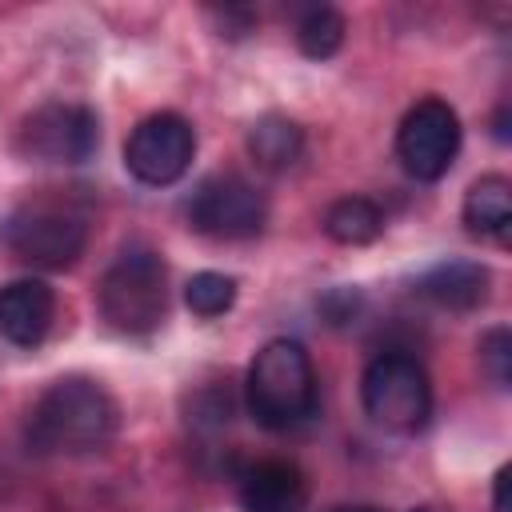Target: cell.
Here are the masks:
<instances>
[{
  "instance_id": "obj_16",
  "label": "cell",
  "mask_w": 512,
  "mask_h": 512,
  "mask_svg": "<svg viewBox=\"0 0 512 512\" xmlns=\"http://www.w3.org/2000/svg\"><path fill=\"white\" fill-rule=\"evenodd\" d=\"M344 32H348L344 16H340L336 8H328V4H316V8H308V12L296 20V44H300V52H304L308 60H328V56H336L340 44H344Z\"/></svg>"
},
{
  "instance_id": "obj_18",
  "label": "cell",
  "mask_w": 512,
  "mask_h": 512,
  "mask_svg": "<svg viewBox=\"0 0 512 512\" xmlns=\"http://www.w3.org/2000/svg\"><path fill=\"white\" fill-rule=\"evenodd\" d=\"M480 368L496 388H508V380H512V332L504 324H496L480 336Z\"/></svg>"
},
{
  "instance_id": "obj_20",
  "label": "cell",
  "mask_w": 512,
  "mask_h": 512,
  "mask_svg": "<svg viewBox=\"0 0 512 512\" xmlns=\"http://www.w3.org/2000/svg\"><path fill=\"white\" fill-rule=\"evenodd\" d=\"M208 16L220 24V36H248L252 32V24H256V16H252V8H208Z\"/></svg>"
},
{
  "instance_id": "obj_22",
  "label": "cell",
  "mask_w": 512,
  "mask_h": 512,
  "mask_svg": "<svg viewBox=\"0 0 512 512\" xmlns=\"http://www.w3.org/2000/svg\"><path fill=\"white\" fill-rule=\"evenodd\" d=\"M492 132H496V140H508V104H500V112L492 120Z\"/></svg>"
},
{
  "instance_id": "obj_12",
  "label": "cell",
  "mask_w": 512,
  "mask_h": 512,
  "mask_svg": "<svg viewBox=\"0 0 512 512\" xmlns=\"http://www.w3.org/2000/svg\"><path fill=\"white\" fill-rule=\"evenodd\" d=\"M492 272L480 260H440L416 280V296L448 312H472L488 300Z\"/></svg>"
},
{
  "instance_id": "obj_8",
  "label": "cell",
  "mask_w": 512,
  "mask_h": 512,
  "mask_svg": "<svg viewBox=\"0 0 512 512\" xmlns=\"http://www.w3.org/2000/svg\"><path fill=\"white\" fill-rule=\"evenodd\" d=\"M460 152V116L452 104L428 96L416 100L396 128V156L408 176L440 180Z\"/></svg>"
},
{
  "instance_id": "obj_11",
  "label": "cell",
  "mask_w": 512,
  "mask_h": 512,
  "mask_svg": "<svg viewBox=\"0 0 512 512\" xmlns=\"http://www.w3.org/2000/svg\"><path fill=\"white\" fill-rule=\"evenodd\" d=\"M240 512H304L308 480L292 460H256L240 472Z\"/></svg>"
},
{
  "instance_id": "obj_10",
  "label": "cell",
  "mask_w": 512,
  "mask_h": 512,
  "mask_svg": "<svg viewBox=\"0 0 512 512\" xmlns=\"http://www.w3.org/2000/svg\"><path fill=\"white\" fill-rule=\"evenodd\" d=\"M56 320V296L44 280L20 276L0 288V336L16 348H36Z\"/></svg>"
},
{
  "instance_id": "obj_14",
  "label": "cell",
  "mask_w": 512,
  "mask_h": 512,
  "mask_svg": "<svg viewBox=\"0 0 512 512\" xmlns=\"http://www.w3.org/2000/svg\"><path fill=\"white\" fill-rule=\"evenodd\" d=\"M244 144H248V156L264 172H284L288 164H296V156L304 148V128L280 112H264L260 120H252Z\"/></svg>"
},
{
  "instance_id": "obj_4",
  "label": "cell",
  "mask_w": 512,
  "mask_h": 512,
  "mask_svg": "<svg viewBox=\"0 0 512 512\" xmlns=\"http://www.w3.org/2000/svg\"><path fill=\"white\" fill-rule=\"evenodd\" d=\"M360 404L372 424L384 432L412 436L432 416V384L416 356L408 352H380L368 360L360 376Z\"/></svg>"
},
{
  "instance_id": "obj_13",
  "label": "cell",
  "mask_w": 512,
  "mask_h": 512,
  "mask_svg": "<svg viewBox=\"0 0 512 512\" xmlns=\"http://www.w3.org/2000/svg\"><path fill=\"white\" fill-rule=\"evenodd\" d=\"M464 228L472 236H508L512 224V184L504 176H480L464 192Z\"/></svg>"
},
{
  "instance_id": "obj_23",
  "label": "cell",
  "mask_w": 512,
  "mask_h": 512,
  "mask_svg": "<svg viewBox=\"0 0 512 512\" xmlns=\"http://www.w3.org/2000/svg\"><path fill=\"white\" fill-rule=\"evenodd\" d=\"M332 512H380V508H368V504H352V508H332Z\"/></svg>"
},
{
  "instance_id": "obj_19",
  "label": "cell",
  "mask_w": 512,
  "mask_h": 512,
  "mask_svg": "<svg viewBox=\"0 0 512 512\" xmlns=\"http://www.w3.org/2000/svg\"><path fill=\"white\" fill-rule=\"evenodd\" d=\"M320 316L332 324V328H340V324H348V320H356L360 316V308H364V296L356 292V288H332V292H324L320 296Z\"/></svg>"
},
{
  "instance_id": "obj_21",
  "label": "cell",
  "mask_w": 512,
  "mask_h": 512,
  "mask_svg": "<svg viewBox=\"0 0 512 512\" xmlns=\"http://www.w3.org/2000/svg\"><path fill=\"white\" fill-rule=\"evenodd\" d=\"M508 476H512L508 464L496 468V476H492V512H508Z\"/></svg>"
},
{
  "instance_id": "obj_3",
  "label": "cell",
  "mask_w": 512,
  "mask_h": 512,
  "mask_svg": "<svg viewBox=\"0 0 512 512\" xmlns=\"http://www.w3.org/2000/svg\"><path fill=\"white\" fill-rule=\"evenodd\" d=\"M168 308V268L156 248L128 244L100 276V312L116 332L144 336L164 320Z\"/></svg>"
},
{
  "instance_id": "obj_17",
  "label": "cell",
  "mask_w": 512,
  "mask_h": 512,
  "mask_svg": "<svg viewBox=\"0 0 512 512\" xmlns=\"http://www.w3.org/2000/svg\"><path fill=\"white\" fill-rule=\"evenodd\" d=\"M184 304L212 320V316H224L232 304H236V276H224V272H196L188 284H184Z\"/></svg>"
},
{
  "instance_id": "obj_6",
  "label": "cell",
  "mask_w": 512,
  "mask_h": 512,
  "mask_svg": "<svg viewBox=\"0 0 512 512\" xmlns=\"http://www.w3.org/2000/svg\"><path fill=\"white\" fill-rule=\"evenodd\" d=\"M184 216H188V228L212 240H248L264 228L268 204L256 192V184H248L244 176L216 172L196 184V192L184 204Z\"/></svg>"
},
{
  "instance_id": "obj_15",
  "label": "cell",
  "mask_w": 512,
  "mask_h": 512,
  "mask_svg": "<svg viewBox=\"0 0 512 512\" xmlns=\"http://www.w3.org/2000/svg\"><path fill=\"white\" fill-rule=\"evenodd\" d=\"M324 232H328V240H336V244L360 248V244L380 240V232H384V212H380L368 196H340V200L328 204V212H324Z\"/></svg>"
},
{
  "instance_id": "obj_7",
  "label": "cell",
  "mask_w": 512,
  "mask_h": 512,
  "mask_svg": "<svg viewBox=\"0 0 512 512\" xmlns=\"http://www.w3.org/2000/svg\"><path fill=\"white\" fill-rule=\"evenodd\" d=\"M192 156H196V132L176 112L144 116L124 140V168L152 188L176 184L192 168Z\"/></svg>"
},
{
  "instance_id": "obj_5",
  "label": "cell",
  "mask_w": 512,
  "mask_h": 512,
  "mask_svg": "<svg viewBox=\"0 0 512 512\" xmlns=\"http://www.w3.org/2000/svg\"><path fill=\"white\" fill-rule=\"evenodd\" d=\"M4 244L16 260L48 272L72 268L88 248V220L84 212L60 204V200H32L16 208L4 224Z\"/></svg>"
},
{
  "instance_id": "obj_1",
  "label": "cell",
  "mask_w": 512,
  "mask_h": 512,
  "mask_svg": "<svg viewBox=\"0 0 512 512\" xmlns=\"http://www.w3.org/2000/svg\"><path fill=\"white\" fill-rule=\"evenodd\" d=\"M116 424H120V408L104 384L88 376H60L32 404L24 436L28 448L36 452L80 456L104 448L116 436Z\"/></svg>"
},
{
  "instance_id": "obj_2",
  "label": "cell",
  "mask_w": 512,
  "mask_h": 512,
  "mask_svg": "<svg viewBox=\"0 0 512 512\" xmlns=\"http://www.w3.org/2000/svg\"><path fill=\"white\" fill-rule=\"evenodd\" d=\"M244 400L252 420L272 432H284L308 420L316 412V372L304 344L288 336L268 340L248 364Z\"/></svg>"
},
{
  "instance_id": "obj_24",
  "label": "cell",
  "mask_w": 512,
  "mask_h": 512,
  "mask_svg": "<svg viewBox=\"0 0 512 512\" xmlns=\"http://www.w3.org/2000/svg\"><path fill=\"white\" fill-rule=\"evenodd\" d=\"M412 512H432V508H412Z\"/></svg>"
},
{
  "instance_id": "obj_9",
  "label": "cell",
  "mask_w": 512,
  "mask_h": 512,
  "mask_svg": "<svg viewBox=\"0 0 512 512\" xmlns=\"http://www.w3.org/2000/svg\"><path fill=\"white\" fill-rule=\"evenodd\" d=\"M96 144H100L96 112L68 100L36 108L16 132V148L28 160H44V164H84L96 152Z\"/></svg>"
}]
</instances>
